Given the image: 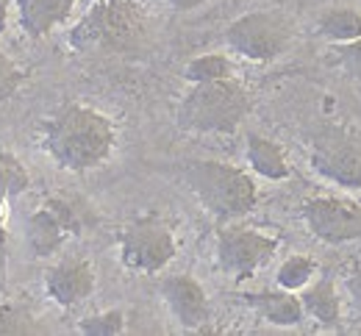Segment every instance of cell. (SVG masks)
Here are the masks:
<instances>
[{
	"label": "cell",
	"mask_w": 361,
	"mask_h": 336,
	"mask_svg": "<svg viewBox=\"0 0 361 336\" xmlns=\"http://www.w3.org/2000/svg\"><path fill=\"white\" fill-rule=\"evenodd\" d=\"M39 144L61 170L90 173L111 158L117 128L109 114L92 106L64 103L42 123Z\"/></svg>",
	"instance_id": "obj_1"
},
{
	"label": "cell",
	"mask_w": 361,
	"mask_h": 336,
	"mask_svg": "<svg viewBox=\"0 0 361 336\" xmlns=\"http://www.w3.org/2000/svg\"><path fill=\"white\" fill-rule=\"evenodd\" d=\"M150 14L142 0H94L67 42L78 53L128 56L147 45Z\"/></svg>",
	"instance_id": "obj_2"
},
{
	"label": "cell",
	"mask_w": 361,
	"mask_h": 336,
	"mask_svg": "<svg viewBox=\"0 0 361 336\" xmlns=\"http://www.w3.org/2000/svg\"><path fill=\"white\" fill-rule=\"evenodd\" d=\"M250 108L253 95L239 78L192 84L176 108V123L186 134H233Z\"/></svg>",
	"instance_id": "obj_3"
},
{
	"label": "cell",
	"mask_w": 361,
	"mask_h": 336,
	"mask_svg": "<svg viewBox=\"0 0 361 336\" xmlns=\"http://www.w3.org/2000/svg\"><path fill=\"white\" fill-rule=\"evenodd\" d=\"M183 178L200 206L217 220H236L256 209L259 187L250 173L226 161H192Z\"/></svg>",
	"instance_id": "obj_4"
},
{
	"label": "cell",
	"mask_w": 361,
	"mask_h": 336,
	"mask_svg": "<svg viewBox=\"0 0 361 336\" xmlns=\"http://www.w3.org/2000/svg\"><path fill=\"white\" fill-rule=\"evenodd\" d=\"M178 253V242L167 220L142 214L120 231V261L134 273H161Z\"/></svg>",
	"instance_id": "obj_5"
},
{
	"label": "cell",
	"mask_w": 361,
	"mask_h": 336,
	"mask_svg": "<svg viewBox=\"0 0 361 336\" xmlns=\"http://www.w3.org/2000/svg\"><path fill=\"white\" fill-rule=\"evenodd\" d=\"M226 42L242 58L267 64L292 45V23L278 11H250L228 25Z\"/></svg>",
	"instance_id": "obj_6"
},
{
	"label": "cell",
	"mask_w": 361,
	"mask_h": 336,
	"mask_svg": "<svg viewBox=\"0 0 361 336\" xmlns=\"http://www.w3.org/2000/svg\"><path fill=\"white\" fill-rule=\"evenodd\" d=\"M309 161L317 175L345 189H361V137L345 125L319 128L309 144Z\"/></svg>",
	"instance_id": "obj_7"
},
{
	"label": "cell",
	"mask_w": 361,
	"mask_h": 336,
	"mask_svg": "<svg viewBox=\"0 0 361 336\" xmlns=\"http://www.w3.org/2000/svg\"><path fill=\"white\" fill-rule=\"evenodd\" d=\"M278 247L281 237L259 228H223L217 234V267L233 281H247L270 264Z\"/></svg>",
	"instance_id": "obj_8"
},
{
	"label": "cell",
	"mask_w": 361,
	"mask_h": 336,
	"mask_svg": "<svg viewBox=\"0 0 361 336\" xmlns=\"http://www.w3.org/2000/svg\"><path fill=\"white\" fill-rule=\"evenodd\" d=\"M309 231L325 244H345L361 239V206L348 197L319 194L309 197L300 209Z\"/></svg>",
	"instance_id": "obj_9"
},
{
	"label": "cell",
	"mask_w": 361,
	"mask_h": 336,
	"mask_svg": "<svg viewBox=\"0 0 361 336\" xmlns=\"http://www.w3.org/2000/svg\"><path fill=\"white\" fill-rule=\"evenodd\" d=\"M159 292H161L167 309L173 311V317L178 320L180 328L197 331L212 320V306H209L206 289L189 273H176V275L161 278Z\"/></svg>",
	"instance_id": "obj_10"
},
{
	"label": "cell",
	"mask_w": 361,
	"mask_h": 336,
	"mask_svg": "<svg viewBox=\"0 0 361 336\" xmlns=\"http://www.w3.org/2000/svg\"><path fill=\"white\" fill-rule=\"evenodd\" d=\"M45 292L61 309H73V306L84 303L94 292L92 264L87 259H64V261L53 264L45 273Z\"/></svg>",
	"instance_id": "obj_11"
},
{
	"label": "cell",
	"mask_w": 361,
	"mask_h": 336,
	"mask_svg": "<svg viewBox=\"0 0 361 336\" xmlns=\"http://www.w3.org/2000/svg\"><path fill=\"white\" fill-rule=\"evenodd\" d=\"M242 297L262 320H267L270 325H278V328H295L306 317L300 297H295V292H286L281 287L272 292H250Z\"/></svg>",
	"instance_id": "obj_12"
},
{
	"label": "cell",
	"mask_w": 361,
	"mask_h": 336,
	"mask_svg": "<svg viewBox=\"0 0 361 336\" xmlns=\"http://www.w3.org/2000/svg\"><path fill=\"white\" fill-rule=\"evenodd\" d=\"M78 0H14L23 31L31 39H42L59 28L75 8Z\"/></svg>",
	"instance_id": "obj_13"
},
{
	"label": "cell",
	"mask_w": 361,
	"mask_h": 336,
	"mask_svg": "<svg viewBox=\"0 0 361 336\" xmlns=\"http://www.w3.org/2000/svg\"><path fill=\"white\" fill-rule=\"evenodd\" d=\"M67 237H73L70 228L47 203H42V209H37L28 217V244L37 259H47V256L59 253Z\"/></svg>",
	"instance_id": "obj_14"
},
{
	"label": "cell",
	"mask_w": 361,
	"mask_h": 336,
	"mask_svg": "<svg viewBox=\"0 0 361 336\" xmlns=\"http://www.w3.org/2000/svg\"><path fill=\"white\" fill-rule=\"evenodd\" d=\"M247 164L256 175L267 178V181H286L292 175L289 158L283 153V147L278 142H272L262 134H250L247 137V147H245Z\"/></svg>",
	"instance_id": "obj_15"
},
{
	"label": "cell",
	"mask_w": 361,
	"mask_h": 336,
	"mask_svg": "<svg viewBox=\"0 0 361 336\" xmlns=\"http://www.w3.org/2000/svg\"><path fill=\"white\" fill-rule=\"evenodd\" d=\"M300 303H303V311L314 317L319 325L325 328L342 325V297L331 278H319L314 284H309L300 294Z\"/></svg>",
	"instance_id": "obj_16"
},
{
	"label": "cell",
	"mask_w": 361,
	"mask_h": 336,
	"mask_svg": "<svg viewBox=\"0 0 361 336\" xmlns=\"http://www.w3.org/2000/svg\"><path fill=\"white\" fill-rule=\"evenodd\" d=\"M317 34L334 45L361 37V11L350 6H331L317 17Z\"/></svg>",
	"instance_id": "obj_17"
},
{
	"label": "cell",
	"mask_w": 361,
	"mask_h": 336,
	"mask_svg": "<svg viewBox=\"0 0 361 336\" xmlns=\"http://www.w3.org/2000/svg\"><path fill=\"white\" fill-rule=\"evenodd\" d=\"M183 78L189 84H209V81H223V78H233V61L223 56V53H206L192 58L183 67Z\"/></svg>",
	"instance_id": "obj_18"
},
{
	"label": "cell",
	"mask_w": 361,
	"mask_h": 336,
	"mask_svg": "<svg viewBox=\"0 0 361 336\" xmlns=\"http://www.w3.org/2000/svg\"><path fill=\"white\" fill-rule=\"evenodd\" d=\"M317 275V261L312 256H289L278 273H275V284L286 292H303L312 284V278Z\"/></svg>",
	"instance_id": "obj_19"
},
{
	"label": "cell",
	"mask_w": 361,
	"mask_h": 336,
	"mask_svg": "<svg viewBox=\"0 0 361 336\" xmlns=\"http://www.w3.org/2000/svg\"><path fill=\"white\" fill-rule=\"evenodd\" d=\"M31 187V175L23 167V161L8 153L0 150V197H17Z\"/></svg>",
	"instance_id": "obj_20"
},
{
	"label": "cell",
	"mask_w": 361,
	"mask_h": 336,
	"mask_svg": "<svg viewBox=\"0 0 361 336\" xmlns=\"http://www.w3.org/2000/svg\"><path fill=\"white\" fill-rule=\"evenodd\" d=\"M39 331H42L39 320L25 306H17V303L0 306V336H31Z\"/></svg>",
	"instance_id": "obj_21"
},
{
	"label": "cell",
	"mask_w": 361,
	"mask_h": 336,
	"mask_svg": "<svg viewBox=\"0 0 361 336\" xmlns=\"http://www.w3.org/2000/svg\"><path fill=\"white\" fill-rule=\"evenodd\" d=\"M78 331L84 336H120L126 331V314L120 309L92 314V317H84L78 323Z\"/></svg>",
	"instance_id": "obj_22"
},
{
	"label": "cell",
	"mask_w": 361,
	"mask_h": 336,
	"mask_svg": "<svg viewBox=\"0 0 361 336\" xmlns=\"http://www.w3.org/2000/svg\"><path fill=\"white\" fill-rule=\"evenodd\" d=\"M334 64L353 81H361V37L334 45Z\"/></svg>",
	"instance_id": "obj_23"
},
{
	"label": "cell",
	"mask_w": 361,
	"mask_h": 336,
	"mask_svg": "<svg viewBox=\"0 0 361 336\" xmlns=\"http://www.w3.org/2000/svg\"><path fill=\"white\" fill-rule=\"evenodd\" d=\"M23 78H25V73L17 67V61L8 58V53L0 50V103H6L8 97L17 95Z\"/></svg>",
	"instance_id": "obj_24"
},
{
	"label": "cell",
	"mask_w": 361,
	"mask_h": 336,
	"mask_svg": "<svg viewBox=\"0 0 361 336\" xmlns=\"http://www.w3.org/2000/svg\"><path fill=\"white\" fill-rule=\"evenodd\" d=\"M345 289H348V297H350V309H353V314H356V320H359V328H361V267L356 273H350L348 275V281H345Z\"/></svg>",
	"instance_id": "obj_25"
},
{
	"label": "cell",
	"mask_w": 361,
	"mask_h": 336,
	"mask_svg": "<svg viewBox=\"0 0 361 336\" xmlns=\"http://www.w3.org/2000/svg\"><path fill=\"white\" fill-rule=\"evenodd\" d=\"M176 11H195V8H200V6H206L209 0H167Z\"/></svg>",
	"instance_id": "obj_26"
},
{
	"label": "cell",
	"mask_w": 361,
	"mask_h": 336,
	"mask_svg": "<svg viewBox=\"0 0 361 336\" xmlns=\"http://www.w3.org/2000/svg\"><path fill=\"white\" fill-rule=\"evenodd\" d=\"M6 25H8V6L0 0V34L6 31Z\"/></svg>",
	"instance_id": "obj_27"
},
{
	"label": "cell",
	"mask_w": 361,
	"mask_h": 336,
	"mask_svg": "<svg viewBox=\"0 0 361 336\" xmlns=\"http://www.w3.org/2000/svg\"><path fill=\"white\" fill-rule=\"evenodd\" d=\"M6 237H8V231H6V225L0 220V250H6Z\"/></svg>",
	"instance_id": "obj_28"
}]
</instances>
